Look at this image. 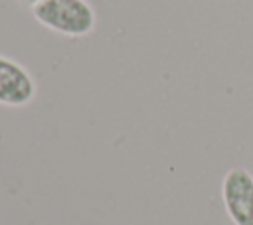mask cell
Listing matches in <instances>:
<instances>
[{"label":"cell","instance_id":"1","mask_svg":"<svg viewBox=\"0 0 253 225\" xmlns=\"http://www.w3.org/2000/svg\"><path fill=\"white\" fill-rule=\"evenodd\" d=\"M32 16L43 28L67 38H83L97 24L95 10L87 0H40L32 6Z\"/></svg>","mask_w":253,"mask_h":225},{"label":"cell","instance_id":"2","mask_svg":"<svg viewBox=\"0 0 253 225\" xmlns=\"http://www.w3.org/2000/svg\"><path fill=\"white\" fill-rule=\"evenodd\" d=\"M221 199L235 225H253V176L245 168H231L223 176Z\"/></svg>","mask_w":253,"mask_h":225},{"label":"cell","instance_id":"4","mask_svg":"<svg viewBox=\"0 0 253 225\" xmlns=\"http://www.w3.org/2000/svg\"><path fill=\"white\" fill-rule=\"evenodd\" d=\"M22 4H28V6H34V4H38L40 0H20Z\"/></svg>","mask_w":253,"mask_h":225},{"label":"cell","instance_id":"3","mask_svg":"<svg viewBox=\"0 0 253 225\" xmlns=\"http://www.w3.org/2000/svg\"><path fill=\"white\" fill-rule=\"evenodd\" d=\"M36 81L32 73L12 57L0 55V105L26 107L36 97Z\"/></svg>","mask_w":253,"mask_h":225}]
</instances>
